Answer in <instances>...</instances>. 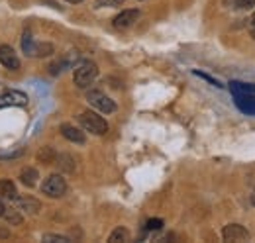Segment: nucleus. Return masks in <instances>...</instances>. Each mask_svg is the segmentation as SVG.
<instances>
[{
    "mask_svg": "<svg viewBox=\"0 0 255 243\" xmlns=\"http://www.w3.org/2000/svg\"><path fill=\"white\" fill-rule=\"evenodd\" d=\"M196 75H198V77H202V79H206L208 83H212V85H216V87H222V85H220L218 81H214L212 77H208V75H204V73H196Z\"/></svg>",
    "mask_w": 255,
    "mask_h": 243,
    "instance_id": "24",
    "label": "nucleus"
},
{
    "mask_svg": "<svg viewBox=\"0 0 255 243\" xmlns=\"http://www.w3.org/2000/svg\"><path fill=\"white\" fill-rule=\"evenodd\" d=\"M24 153H26L24 147H18L16 151H0V159H12V157H20Z\"/></svg>",
    "mask_w": 255,
    "mask_h": 243,
    "instance_id": "21",
    "label": "nucleus"
},
{
    "mask_svg": "<svg viewBox=\"0 0 255 243\" xmlns=\"http://www.w3.org/2000/svg\"><path fill=\"white\" fill-rule=\"evenodd\" d=\"M37 161L39 163H45V165H51V163L57 161V153H55L53 147H41L37 151Z\"/></svg>",
    "mask_w": 255,
    "mask_h": 243,
    "instance_id": "12",
    "label": "nucleus"
},
{
    "mask_svg": "<svg viewBox=\"0 0 255 243\" xmlns=\"http://www.w3.org/2000/svg\"><path fill=\"white\" fill-rule=\"evenodd\" d=\"M137 18H139V10H124L112 20V24L118 30H126L129 26H133V22H137Z\"/></svg>",
    "mask_w": 255,
    "mask_h": 243,
    "instance_id": "7",
    "label": "nucleus"
},
{
    "mask_svg": "<svg viewBox=\"0 0 255 243\" xmlns=\"http://www.w3.org/2000/svg\"><path fill=\"white\" fill-rule=\"evenodd\" d=\"M61 133H63L65 139H69V141H73V143H79V145H83V143L87 141L85 131H81L79 127H75V125H71V123H63V125H61Z\"/></svg>",
    "mask_w": 255,
    "mask_h": 243,
    "instance_id": "9",
    "label": "nucleus"
},
{
    "mask_svg": "<svg viewBox=\"0 0 255 243\" xmlns=\"http://www.w3.org/2000/svg\"><path fill=\"white\" fill-rule=\"evenodd\" d=\"M128 238H129V234H128L126 228H116L112 234H110V238H108V242L110 243H120V242H128Z\"/></svg>",
    "mask_w": 255,
    "mask_h": 243,
    "instance_id": "16",
    "label": "nucleus"
},
{
    "mask_svg": "<svg viewBox=\"0 0 255 243\" xmlns=\"http://www.w3.org/2000/svg\"><path fill=\"white\" fill-rule=\"evenodd\" d=\"M67 65H69V61H67V59L55 61V63H51V65H49V73H51V75H59V73L63 71Z\"/></svg>",
    "mask_w": 255,
    "mask_h": 243,
    "instance_id": "19",
    "label": "nucleus"
},
{
    "mask_svg": "<svg viewBox=\"0 0 255 243\" xmlns=\"http://www.w3.org/2000/svg\"><path fill=\"white\" fill-rule=\"evenodd\" d=\"M87 100L91 102V106H95L102 114H112L116 110V102L110 96H106L102 91H91L87 94Z\"/></svg>",
    "mask_w": 255,
    "mask_h": 243,
    "instance_id": "4",
    "label": "nucleus"
},
{
    "mask_svg": "<svg viewBox=\"0 0 255 243\" xmlns=\"http://www.w3.org/2000/svg\"><path fill=\"white\" fill-rule=\"evenodd\" d=\"M2 216H4V218H6L8 222H10V224H14V226L22 222V216L18 214V208H16V210H10V208H4V214H2Z\"/></svg>",
    "mask_w": 255,
    "mask_h": 243,
    "instance_id": "18",
    "label": "nucleus"
},
{
    "mask_svg": "<svg viewBox=\"0 0 255 243\" xmlns=\"http://www.w3.org/2000/svg\"><path fill=\"white\" fill-rule=\"evenodd\" d=\"M67 2H71V4H79V2H83V0H67Z\"/></svg>",
    "mask_w": 255,
    "mask_h": 243,
    "instance_id": "26",
    "label": "nucleus"
},
{
    "mask_svg": "<svg viewBox=\"0 0 255 243\" xmlns=\"http://www.w3.org/2000/svg\"><path fill=\"white\" fill-rule=\"evenodd\" d=\"M0 198L6 200H16V186L12 181H0Z\"/></svg>",
    "mask_w": 255,
    "mask_h": 243,
    "instance_id": "11",
    "label": "nucleus"
},
{
    "mask_svg": "<svg viewBox=\"0 0 255 243\" xmlns=\"http://www.w3.org/2000/svg\"><path fill=\"white\" fill-rule=\"evenodd\" d=\"M16 208H18V212L37 214L39 212V208H41V204H39L35 198H28V196H24V198H16Z\"/></svg>",
    "mask_w": 255,
    "mask_h": 243,
    "instance_id": "10",
    "label": "nucleus"
},
{
    "mask_svg": "<svg viewBox=\"0 0 255 243\" xmlns=\"http://www.w3.org/2000/svg\"><path fill=\"white\" fill-rule=\"evenodd\" d=\"M2 214H4V204L0 202V216H2Z\"/></svg>",
    "mask_w": 255,
    "mask_h": 243,
    "instance_id": "27",
    "label": "nucleus"
},
{
    "mask_svg": "<svg viewBox=\"0 0 255 243\" xmlns=\"http://www.w3.org/2000/svg\"><path fill=\"white\" fill-rule=\"evenodd\" d=\"M57 165L63 169L65 173L75 171V159H73L71 155H59V157H57Z\"/></svg>",
    "mask_w": 255,
    "mask_h": 243,
    "instance_id": "15",
    "label": "nucleus"
},
{
    "mask_svg": "<svg viewBox=\"0 0 255 243\" xmlns=\"http://www.w3.org/2000/svg\"><path fill=\"white\" fill-rule=\"evenodd\" d=\"M112 2H114V4H122L124 0H112Z\"/></svg>",
    "mask_w": 255,
    "mask_h": 243,
    "instance_id": "29",
    "label": "nucleus"
},
{
    "mask_svg": "<svg viewBox=\"0 0 255 243\" xmlns=\"http://www.w3.org/2000/svg\"><path fill=\"white\" fill-rule=\"evenodd\" d=\"M41 192L49 198H61L67 192V182L61 175H49L41 184Z\"/></svg>",
    "mask_w": 255,
    "mask_h": 243,
    "instance_id": "3",
    "label": "nucleus"
},
{
    "mask_svg": "<svg viewBox=\"0 0 255 243\" xmlns=\"http://www.w3.org/2000/svg\"><path fill=\"white\" fill-rule=\"evenodd\" d=\"M252 204L255 206V190H254V194H252Z\"/></svg>",
    "mask_w": 255,
    "mask_h": 243,
    "instance_id": "28",
    "label": "nucleus"
},
{
    "mask_svg": "<svg viewBox=\"0 0 255 243\" xmlns=\"http://www.w3.org/2000/svg\"><path fill=\"white\" fill-rule=\"evenodd\" d=\"M33 49H35V43H33L32 39V33L26 30L24 31V35H22V51L26 53V55H33Z\"/></svg>",
    "mask_w": 255,
    "mask_h": 243,
    "instance_id": "14",
    "label": "nucleus"
},
{
    "mask_svg": "<svg viewBox=\"0 0 255 243\" xmlns=\"http://www.w3.org/2000/svg\"><path fill=\"white\" fill-rule=\"evenodd\" d=\"M255 6V0H234V8L238 10H252Z\"/></svg>",
    "mask_w": 255,
    "mask_h": 243,
    "instance_id": "20",
    "label": "nucleus"
},
{
    "mask_svg": "<svg viewBox=\"0 0 255 243\" xmlns=\"http://www.w3.org/2000/svg\"><path fill=\"white\" fill-rule=\"evenodd\" d=\"M79 122H81V125H83L87 131H91V133H95V135H104V133L108 131V122L104 120L100 114L93 112V110L81 112V114H79Z\"/></svg>",
    "mask_w": 255,
    "mask_h": 243,
    "instance_id": "1",
    "label": "nucleus"
},
{
    "mask_svg": "<svg viewBox=\"0 0 255 243\" xmlns=\"http://www.w3.org/2000/svg\"><path fill=\"white\" fill-rule=\"evenodd\" d=\"M161 226H163V222H161V220H149L145 228H147V230H161Z\"/></svg>",
    "mask_w": 255,
    "mask_h": 243,
    "instance_id": "23",
    "label": "nucleus"
},
{
    "mask_svg": "<svg viewBox=\"0 0 255 243\" xmlns=\"http://www.w3.org/2000/svg\"><path fill=\"white\" fill-rule=\"evenodd\" d=\"M222 238L226 242H246L250 240V232L240 224H228L222 230Z\"/></svg>",
    "mask_w": 255,
    "mask_h": 243,
    "instance_id": "6",
    "label": "nucleus"
},
{
    "mask_svg": "<svg viewBox=\"0 0 255 243\" xmlns=\"http://www.w3.org/2000/svg\"><path fill=\"white\" fill-rule=\"evenodd\" d=\"M43 242H59V243H65V242H69V238H65V236H57V234H45V236H43Z\"/></svg>",
    "mask_w": 255,
    "mask_h": 243,
    "instance_id": "22",
    "label": "nucleus"
},
{
    "mask_svg": "<svg viewBox=\"0 0 255 243\" xmlns=\"http://www.w3.org/2000/svg\"><path fill=\"white\" fill-rule=\"evenodd\" d=\"M53 53V45L51 43H35V49H33V55L37 57H47Z\"/></svg>",
    "mask_w": 255,
    "mask_h": 243,
    "instance_id": "17",
    "label": "nucleus"
},
{
    "mask_svg": "<svg viewBox=\"0 0 255 243\" xmlns=\"http://www.w3.org/2000/svg\"><path fill=\"white\" fill-rule=\"evenodd\" d=\"M250 33H252V37L255 39V12H254V16L250 18Z\"/></svg>",
    "mask_w": 255,
    "mask_h": 243,
    "instance_id": "25",
    "label": "nucleus"
},
{
    "mask_svg": "<svg viewBox=\"0 0 255 243\" xmlns=\"http://www.w3.org/2000/svg\"><path fill=\"white\" fill-rule=\"evenodd\" d=\"M98 77V67H96L93 61H83L77 69H75V75H73V81L79 89H87L93 81Z\"/></svg>",
    "mask_w": 255,
    "mask_h": 243,
    "instance_id": "2",
    "label": "nucleus"
},
{
    "mask_svg": "<svg viewBox=\"0 0 255 243\" xmlns=\"http://www.w3.org/2000/svg\"><path fill=\"white\" fill-rule=\"evenodd\" d=\"M28 104V94L22 91H4L0 94V108L6 106H26Z\"/></svg>",
    "mask_w": 255,
    "mask_h": 243,
    "instance_id": "5",
    "label": "nucleus"
},
{
    "mask_svg": "<svg viewBox=\"0 0 255 243\" xmlns=\"http://www.w3.org/2000/svg\"><path fill=\"white\" fill-rule=\"evenodd\" d=\"M0 63L10 71H16L20 67V59L10 45H0Z\"/></svg>",
    "mask_w": 255,
    "mask_h": 243,
    "instance_id": "8",
    "label": "nucleus"
},
{
    "mask_svg": "<svg viewBox=\"0 0 255 243\" xmlns=\"http://www.w3.org/2000/svg\"><path fill=\"white\" fill-rule=\"evenodd\" d=\"M37 179H39V175H37L35 169H24V171L20 173V181H22V184H26L28 188L35 186V184H37Z\"/></svg>",
    "mask_w": 255,
    "mask_h": 243,
    "instance_id": "13",
    "label": "nucleus"
}]
</instances>
